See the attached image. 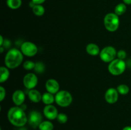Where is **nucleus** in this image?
Wrapping results in <instances>:
<instances>
[{"label":"nucleus","instance_id":"nucleus-1","mask_svg":"<svg viewBox=\"0 0 131 130\" xmlns=\"http://www.w3.org/2000/svg\"><path fill=\"white\" fill-rule=\"evenodd\" d=\"M7 117L9 122L16 127H23L28 122V116L24 110L19 106L10 108L8 111Z\"/></svg>","mask_w":131,"mask_h":130},{"label":"nucleus","instance_id":"nucleus-2","mask_svg":"<svg viewBox=\"0 0 131 130\" xmlns=\"http://www.w3.org/2000/svg\"><path fill=\"white\" fill-rule=\"evenodd\" d=\"M23 53L20 50L11 48L6 54L5 57V66L9 69H15L20 66L23 61Z\"/></svg>","mask_w":131,"mask_h":130},{"label":"nucleus","instance_id":"nucleus-3","mask_svg":"<svg viewBox=\"0 0 131 130\" xmlns=\"http://www.w3.org/2000/svg\"><path fill=\"white\" fill-rule=\"evenodd\" d=\"M105 28L110 32H115L118 30L120 25V19L115 13L110 12L106 14L104 18Z\"/></svg>","mask_w":131,"mask_h":130},{"label":"nucleus","instance_id":"nucleus-4","mask_svg":"<svg viewBox=\"0 0 131 130\" xmlns=\"http://www.w3.org/2000/svg\"><path fill=\"white\" fill-rule=\"evenodd\" d=\"M127 64L124 60L116 58L109 63L108 71L111 75L118 76L124 73L126 69Z\"/></svg>","mask_w":131,"mask_h":130},{"label":"nucleus","instance_id":"nucleus-5","mask_svg":"<svg viewBox=\"0 0 131 130\" xmlns=\"http://www.w3.org/2000/svg\"><path fill=\"white\" fill-rule=\"evenodd\" d=\"M73 98L70 92L61 90L55 94V102L61 107H67L72 103Z\"/></svg>","mask_w":131,"mask_h":130},{"label":"nucleus","instance_id":"nucleus-6","mask_svg":"<svg viewBox=\"0 0 131 130\" xmlns=\"http://www.w3.org/2000/svg\"><path fill=\"white\" fill-rule=\"evenodd\" d=\"M99 56L103 62L110 63L117 57V50L113 46H107L101 50Z\"/></svg>","mask_w":131,"mask_h":130},{"label":"nucleus","instance_id":"nucleus-7","mask_svg":"<svg viewBox=\"0 0 131 130\" xmlns=\"http://www.w3.org/2000/svg\"><path fill=\"white\" fill-rule=\"evenodd\" d=\"M20 51L24 56L33 57L38 52V47L33 42H24L20 45Z\"/></svg>","mask_w":131,"mask_h":130},{"label":"nucleus","instance_id":"nucleus-8","mask_svg":"<svg viewBox=\"0 0 131 130\" xmlns=\"http://www.w3.org/2000/svg\"><path fill=\"white\" fill-rule=\"evenodd\" d=\"M24 86L28 90L35 89L38 84V77L33 73H28L23 78Z\"/></svg>","mask_w":131,"mask_h":130},{"label":"nucleus","instance_id":"nucleus-9","mask_svg":"<svg viewBox=\"0 0 131 130\" xmlns=\"http://www.w3.org/2000/svg\"><path fill=\"white\" fill-rule=\"evenodd\" d=\"M42 115L38 111L32 110L28 117V122L33 128L38 127L42 122Z\"/></svg>","mask_w":131,"mask_h":130},{"label":"nucleus","instance_id":"nucleus-10","mask_svg":"<svg viewBox=\"0 0 131 130\" xmlns=\"http://www.w3.org/2000/svg\"><path fill=\"white\" fill-rule=\"evenodd\" d=\"M105 100L109 104H114L118 100L119 93L115 88H109L106 90L104 95Z\"/></svg>","mask_w":131,"mask_h":130},{"label":"nucleus","instance_id":"nucleus-11","mask_svg":"<svg viewBox=\"0 0 131 130\" xmlns=\"http://www.w3.org/2000/svg\"><path fill=\"white\" fill-rule=\"evenodd\" d=\"M43 115L49 121H52L57 118L58 111L56 107L52 105H46L43 110Z\"/></svg>","mask_w":131,"mask_h":130},{"label":"nucleus","instance_id":"nucleus-12","mask_svg":"<svg viewBox=\"0 0 131 130\" xmlns=\"http://www.w3.org/2000/svg\"><path fill=\"white\" fill-rule=\"evenodd\" d=\"M46 89L47 92L56 94L60 91V84L56 79H48L46 82Z\"/></svg>","mask_w":131,"mask_h":130},{"label":"nucleus","instance_id":"nucleus-13","mask_svg":"<svg viewBox=\"0 0 131 130\" xmlns=\"http://www.w3.org/2000/svg\"><path fill=\"white\" fill-rule=\"evenodd\" d=\"M25 93L20 89L15 90L12 94V101L16 106L20 107L23 105L25 101Z\"/></svg>","mask_w":131,"mask_h":130},{"label":"nucleus","instance_id":"nucleus-14","mask_svg":"<svg viewBox=\"0 0 131 130\" xmlns=\"http://www.w3.org/2000/svg\"><path fill=\"white\" fill-rule=\"evenodd\" d=\"M28 96L29 100L33 103H37L42 101V94H41V93L37 89H33L29 90L28 93Z\"/></svg>","mask_w":131,"mask_h":130},{"label":"nucleus","instance_id":"nucleus-15","mask_svg":"<svg viewBox=\"0 0 131 130\" xmlns=\"http://www.w3.org/2000/svg\"><path fill=\"white\" fill-rule=\"evenodd\" d=\"M86 51L89 55L92 56H96L100 54L101 49L97 44L93 43H88L86 47Z\"/></svg>","mask_w":131,"mask_h":130},{"label":"nucleus","instance_id":"nucleus-16","mask_svg":"<svg viewBox=\"0 0 131 130\" xmlns=\"http://www.w3.org/2000/svg\"><path fill=\"white\" fill-rule=\"evenodd\" d=\"M42 101L46 105H52L55 101V95L49 92H46L42 94Z\"/></svg>","mask_w":131,"mask_h":130},{"label":"nucleus","instance_id":"nucleus-17","mask_svg":"<svg viewBox=\"0 0 131 130\" xmlns=\"http://www.w3.org/2000/svg\"><path fill=\"white\" fill-rule=\"evenodd\" d=\"M0 83L3 84V83L5 82L8 79H9L10 76V70H9L8 68L5 66H1L0 68Z\"/></svg>","mask_w":131,"mask_h":130},{"label":"nucleus","instance_id":"nucleus-18","mask_svg":"<svg viewBox=\"0 0 131 130\" xmlns=\"http://www.w3.org/2000/svg\"><path fill=\"white\" fill-rule=\"evenodd\" d=\"M22 0H6V5L12 10H17L22 5Z\"/></svg>","mask_w":131,"mask_h":130},{"label":"nucleus","instance_id":"nucleus-19","mask_svg":"<svg viewBox=\"0 0 131 130\" xmlns=\"http://www.w3.org/2000/svg\"><path fill=\"white\" fill-rule=\"evenodd\" d=\"M127 11V5L124 3H120L118 4L115 8V12L118 16L124 15Z\"/></svg>","mask_w":131,"mask_h":130},{"label":"nucleus","instance_id":"nucleus-20","mask_svg":"<svg viewBox=\"0 0 131 130\" xmlns=\"http://www.w3.org/2000/svg\"><path fill=\"white\" fill-rule=\"evenodd\" d=\"M39 130H53L54 125L52 122L48 121H43L38 127Z\"/></svg>","mask_w":131,"mask_h":130},{"label":"nucleus","instance_id":"nucleus-21","mask_svg":"<svg viewBox=\"0 0 131 130\" xmlns=\"http://www.w3.org/2000/svg\"><path fill=\"white\" fill-rule=\"evenodd\" d=\"M33 13L38 17H41L45 14V8L42 5H35L32 8Z\"/></svg>","mask_w":131,"mask_h":130},{"label":"nucleus","instance_id":"nucleus-22","mask_svg":"<svg viewBox=\"0 0 131 130\" xmlns=\"http://www.w3.org/2000/svg\"><path fill=\"white\" fill-rule=\"evenodd\" d=\"M46 70V65L43 62L38 61V62H35V66L34 71L36 73L42 74Z\"/></svg>","mask_w":131,"mask_h":130},{"label":"nucleus","instance_id":"nucleus-23","mask_svg":"<svg viewBox=\"0 0 131 130\" xmlns=\"http://www.w3.org/2000/svg\"><path fill=\"white\" fill-rule=\"evenodd\" d=\"M116 89H117L119 94H121V95H126L129 93V90H130L129 87L127 84H120L117 87Z\"/></svg>","mask_w":131,"mask_h":130},{"label":"nucleus","instance_id":"nucleus-24","mask_svg":"<svg viewBox=\"0 0 131 130\" xmlns=\"http://www.w3.org/2000/svg\"><path fill=\"white\" fill-rule=\"evenodd\" d=\"M35 66V62H33L32 61H29V60L26 61L23 63V68H24V70H28V71L34 70Z\"/></svg>","mask_w":131,"mask_h":130},{"label":"nucleus","instance_id":"nucleus-25","mask_svg":"<svg viewBox=\"0 0 131 130\" xmlns=\"http://www.w3.org/2000/svg\"><path fill=\"white\" fill-rule=\"evenodd\" d=\"M58 122L60 124H65L68 121V116L64 113H60L56 118Z\"/></svg>","mask_w":131,"mask_h":130},{"label":"nucleus","instance_id":"nucleus-26","mask_svg":"<svg viewBox=\"0 0 131 130\" xmlns=\"http://www.w3.org/2000/svg\"><path fill=\"white\" fill-rule=\"evenodd\" d=\"M127 57V52L124 50H119L117 51V58L124 60Z\"/></svg>","mask_w":131,"mask_h":130},{"label":"nucleus","instance_id":"nucleus-27","mask_svg":"<svg viewBox=\"0 0 131 130\" xmlns=\"http://www.w3.org/2000/svg\"><path fill=\"white\" fill-rule=\"evenodd\" d=\"M6 97V89L3 86H0V101H3Z\"/></svg>","mask_w":131,"mask_h":130},{"label":"nucleus","instance_id":"nucleus-28","mask_svg":"<svg viewBox=\"0 0 131 130\" xmlns=\"http://www.w3.org/2000/svg\"><path fill=\"white\" fill-rule=\"evenodd\" d=\"M31 1H33L35 5H42L46 0H31Z\"/></svg>","mask_w":131,"mask_h":130},{"label":"nucleus","instance_id":"nucleus-29","mask_svg":"<svg viewBox=\"0 0 131 130\" xmlns=\"http://www.w3.org/2000/svg\"><path fill=\"white\" fill-rule=\"evenodd\" d=\"M5 42V39L2 35H0V47H2Z\"/></svg>","mask_w":131,"mask_h":130},{"label":"nucleus","instance_id":"nucleus-30","mask_svg":"<svg viewBox=\"0 0 131 130\" xmlns=\"http://www.w3.org/2000/svg\"><path fill=\"white\" fill-rule=\"evenodd\" d=\"M123 3H125L127 5H131V0H122Z\"/></svg>","mask_w":131,"mask_h":130},{"label":"nucleus","instance_id":"nucleus-31","mask_svg":"<svg viewBox=\"0 0 131 130\" xmlns=\"http://www.w3.org/2000/svg\"><path fill=\"white\" fill-rule=\"evenodd\" d=\"M122 130H131V126H127L124 127V128L122 129Z\"/></svg>","mask_w":131,"mask_h":130},{"label":"nucleus","instance_id":"nucleus-32","mask_svg":"<svg viewBox=\"0 0 131 130\" xmlns=\"http://www.w3.org/2000/svg\"><path fill=\"white\" fill-rule=\"evenodd\" d=\"M4 50V47H0V52L3 53Z\"/></svg>","mask_w":131,"mask_h":130}]
</instances>
